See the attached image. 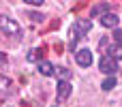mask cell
Here are the masks:
<instances>
[{
    "label": "cell",
    "instance_id": "cell-7",
    "mask_svg": "<svg viewBox=\"0 0 122 107\" xmlns=\"http://www.w3.org/2000/svg\"><path fill=\"white\" fill-rule=\"evenodd\" d=\"M13 90H15V84H13L9 77L0 75V92H2V94H11Z\"/></svg>",
    "mask_w": 122,
    "mask_h": 107
},
{
    "label": "cell",
    "instance_id": "cell-4",
    "mask_svg": "<svg viewBox=\"0 0 122 107\" xmlns=\"http://www.w3.org/2000/svg\"><path fill=\"white\" fill-rule=\"evenodd\" d=\"M90 28H92V21H90V19H77L71 30H73L77 36H86V34L90 32Z\"/></svg>",
    "mask_w": 122,
    "mask_h": 107
},
{
    "label": "cell",
    "instance_id": "cell-16",
    "mask_svg": "<svg viewBox=\"0 0 122 107\" xmlns=\"http://www.w3.org/2000/svg\"><path fill=\"white\" fill-rule=\"evenodd\" d=\"M2 64H6V54L0 51V66H2Z\"/></svg>",
    "mask_w": 122,
    "mask_h": 107
},
{
    "label": "cell",
    "instance_id": "cell-3",
    "mask_svg": "<svg viewBox=\"0 0 122 107\" xmlns=\"http://www.w3.org/2000/svg\"><path fill=\"white\" fill-rule=\"evenodd\" d=\"M99 69H101V73H105V75H114V73L118 71V62H116L112 56H105V58H101Z\"/></svg>",
    "mask_w": 122,
    "mask_h": 107
},
{
    "label": "cell",
    "instance_id": "cell-2",
    "mask_svg": "<svg viewBox=\"0 0 122 107\" xmlns=\"http://www.w3.org/2000/svg\"><path fill=\"white\" fill-rule=\"evenodd\" d=\"M75 62H77L81 69L90 66V64H92V51H90V49H86V47L77 49V51H75Z\"/></svg>",
    "mask_w": 122,
    "mask_h": 107
},
{
    "label": "cell",
    "instance_id": "cell-1",
    "mask_svg": "<svg viewBox=\"0 0 122 107\" xmlns=\"http://www.w3.org/2000/svg\"><path fill=\"white\" fill-rule=\"evenodd\" d=\"M0 32L6 36H19V24L6 15H0Z\"/></svg>",
    "mask_w": 122,
    "mask_h": 107
},
{
    "label": "cell",
    "instance_id": "cell-9",
    "mask_svg": "<svg viewBox=\"0 0 122 107\" xmlns=\"http://www.w3.org/2000/svg\"><path fill=\"white\" fill-rule=\"evenodd\" d=\"M54 75H56L58 79H69V77H71V71H69L66 66H56V69H54Z\"/></svg>",
    "mask_w": 122,
    "mask_h": 107
},
{
    "label": "cell",
    "instance_id": "cell-15",
    "mask_svg": "<svg viewBox=\"0 0 122 107\" xmlns=\"http://www.w3.org/2000/svg\"><path fill=\"white\" fill-rule=\"evenodd\" d=\"M28 60H30V62L39 60V51H30V54H28Z\"/></svg>",
    "mask_w": 122,
    "mask_h": 107
},
{
    "label": "cell",
    "instance_id": "cell-13",
    "mask_svg": "<svg viewBox=\"0 0 122 107\" xmlns=\"http://www.w3.org/2000/svg\"><path fill=\"white\" fill-rule=\"evenodd\" d=\"M30 19H34V21H43V19H45V15H43V13H34V15L30 13Z\"/></svg>",
    "mask_w": 122,
    "mask_h": 107
},
{
    "label": "cell",
    "instance_id": "cell-6",
    "mask_svg": "<svg viewBox=\"0 0 122 107\" xmlns=\"http://www.w3.org/2000/svg\"><path fill=\"white\" fill-rule=\"evenodd\" d=\"M118 13H105V15H101V26H105V28H118Z\"/></svg>",
    "mask_w": 122,
    "mask_h": 107
},
{
    "label": "cell",
    "instance_id": "cell-10",
    "mask_svg": "<svg viewBox=\"0 0 122 107\" xmlns=\"http://www.w3.org/2000/svg\"><path fill=\"white\" fill-rule=\"evenodd\" d=\"M116 84H118V82H116V77H114V75H107V79H103L101 88L109 92V90H114V88H116Z\"/></svg>",
    "mask_w": 122,
    "mask_h": 107
},
{
    "label": "cell",
    "instance_id": "cell-8",
    "mask_svg": "<svg viewBox=\"0 0 122 107\" xmlns=\"http://www.w3.org/2000/svg\"><path fill=\"white\" fill-rule=\"evenodd\" d=\"M54 69H56V66H51L47 60H39V73H41V75L49 77V75H54Z\"/></svg>",
    "mask_w": 122,
    "mask_h": 107
},
{
    "label": "cell",
    "instance_id": "cell-5",
    "mask_svg": "<svg viewBox=\"0 0 122 107\" xmlns=\"http://www.w3.org/2000/svg\"><path fill=\"white\" fill-rule=\"evenodd\" d=\"M71 92H73L71 82H69V79H60V82H58V101L69 99V97H71Z\"/></svg>",
    "mask_w": 122,
    "mask_h": 107
},
{
    "label": "cell",
    "instance_id": "cell-11",
    "mask_svg": "<svg viewBox=\"0 0 122 107\" xmlns=\"http://www.w3.org/2000/svg\"><path fill=\"white\" fill-rule=\"evenodd\" d=\"M109 6H107V2H103V4H97L94 9H92V15H105V11H107Z\"/></svg>",
    "mask_w": 122,
    "mask_h": 107
},
{
    "label": "cell",
    "instance_id": "cell-14",
    "mask_svg": "<svg viewBox=\"0 0 122 107\" xmlns=\"http://www.w3.org/2000/svg\"><path fill=\"white\" fill-rule=\"evenodd\" d=\"M24 2H26V4H32V6H41L45 0H24Z\"/></svg>",
    "mask_w": 122,
    "mask_h": 107
},
{
    "label": "cell",
    "instance_id": "cell-12",
    "mask_svg": "<svg viewBox=\"0 0 122 107\" xmlns=\"http://www.w3.org/2000/svg\"><path fill=\"white\" fill-rule=\"evenodd\" d=\"M114 41L118 43V47H122V30H114Z\"/></svg>",
    "mask_w": 122,
    "mask_h": 107
}]
</instances>
